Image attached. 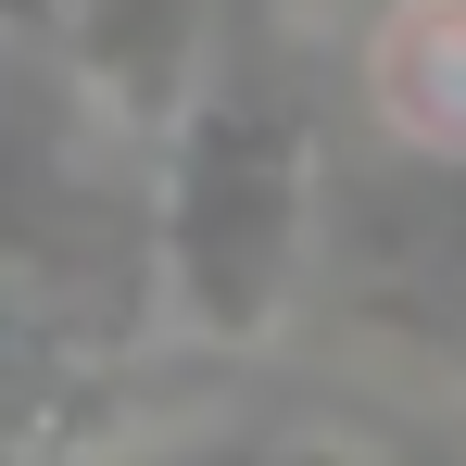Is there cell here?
Listing matches in <instances>:
<instances>
[{
    "instance_id": "277c9868",
    "label": "cell",
    "mask_w": 466,
    "mask_h": 466,
    "mask_svg": "<svg viewBox=\"0 0 466 466\" xmlns=\"http://www.w3.org/2000/svg\"><path fill=\"white\" fill-rule=\"evenodd\" d=\"M64 403H88V353L51 303H13L0 278V454H38L64 441Z\"/></svg>"
},
{
    "instance_id": "3957f363",
    "label": "cell",
    "mask_w": 466,
    "mask_h": 466,
    "mask_svg": "<svg viewBox=\"0 0 466 466\" xmlns=\"http://www.w3.org/2000/svg\"><path fill=\"white\" fill-rule=\"evenodd\" d=\"M366 101L403 152L466 164V0H379L366 25Z\"/></svg>"
},
{
    "instance_id": "5b68a950",
    "label": "cell",
    "mask_w": 466,
    "mask_h": 466,
    "mask_svg": "<svg viewBox=\"0 0 466 466\" xmlns=\"http://www.w3.org/2000/svg\"><path fill=\"white\" fill-rule=\"evenodd\" d=\"M64 202H76V189L51 177V152L0 127V278H38V265L64 252Z\"/></svg>"
},
{
    "instance_id": "7a4b0ae2",
    "label": "cell",
    "mask_w": 466,
    "mask_h": 466,
    "mask_svg": "<svg viewBox=\"0 0 466 466\" xmlns=\"http://www.w3.org/2000/svg\"><path fill=\"white\" fill-rule=\"evenodd\" d=\"M215 0H64V64H76L127 127H164L202 76Z\"/></svg>"
},
{
    "instance_id": "6da1fadb",
    "label": "cell",
    "mask_w": 466,
    "mask_h": 466,
    "mask_svg": "<svg viewBox=\"0 0 466 466\" xmlns=\"http://www.w3.org/2000/svg\"><path fill=\"white\" fill-rule=\"evenodd\" d=\"M315 101L252 64H202L189 101L164 114V202H152V265L189 340L252 353L303 290L315 239Z\"/></svg>"
},
{
    "instance_id": "8992f818",
    "label": "cell",
    "mask_w": 466,
    "mask_h": 466,
    "mask_svg": "<svg viewBox=\"0 0 466 466\" xmlns=\"http://www.w3.org/2000/svg\"><path fill=\"white\" fill-rule=\"evenodd\" d=\"M0 38H38V51H64V0H0Z\"/></svg>"
}]
</instances>
